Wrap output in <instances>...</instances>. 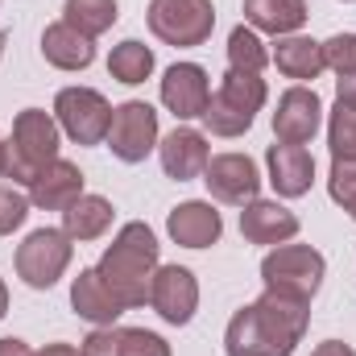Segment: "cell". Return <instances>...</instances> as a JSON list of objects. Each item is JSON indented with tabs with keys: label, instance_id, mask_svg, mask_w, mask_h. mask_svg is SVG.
Wrapping results in <instances>:
<instances>
[{
	"label": "cell",
	"instance_id": "6da1fadb",
	"mask_svg": "<svg viewBox=\"0 0 356 356\" xmlns=\"http://www.w3.org/2000/svg\"><path fill=\"white\" fill-rule=\"evenodd\" d=\"M311 323V302L282 298V294H261L245 311L232 315L224 332V353L228 356H290L298 348L302 332Z\"/></svg>",
	"mask_w": 356,
	"mask_h": 356
},
{
	"label": "cell",
	"instance_id": "7a4b0ae2",
	"mask_svg": "<svg viewBox=\"0 0 356 356\" xmlns=\"http://www.w3.org/2000/svg\"><path fill=\"white\" fill-rule=\"evenodd\" d=\"M99 282L120 298L124 311L133 307H145L149 302V286H154V273H158V236L149 232V224L133 220L116 232V241L104 249L99 257Z\"/></svg>",
	"mask_w": 356,
	"mask_h": 356
},
{
	"label": "cell",
	"instance_id": "3957f363",
	"mask_svg": "<svg viewBox=\"0 0 356 356\" xmlns=\"http://www.w3.org/2000/svg\"><path fill=\"white\" fill-rule=\"evenodd\" d=\"M266 79L261 75H245V71H232L220 79V88L211 91L207 108H203V124L216 133V137H241L253 129L257 112L266 108Z\"/></svg>",
	"mask_w": 356,
	"mask_h": 356
},
{
	"label": "cell",
	"instance_id": "277c9868",
	"mask_svg": "<svg viewBox=\"0 0 356 356\" xmlns=\"http://www.w3.org/2000/svg\"><path fill=\"white\" fill-rule=\"evenodd\" d=\"M50 162H58V120L42 108L17 112L8 141V178L29 186Z\"/></svg>",
	"mask_w": 356,
	"mask_h": 356
},
{
	"label": "cell",
	"instance_id": "5b68a950",
	"mask_svg": "<svg viewBox=\"0 0 356 356\" xmlns=\"http://www.w3.org/2000/svg\"><path fill=\"white\" fill-rule=\"evenodd\" d=\"M323 273H327V261L311 245H277L266 261H261V282H266L269 294L298 298V302H311L315 298Z\"/></svg>",
	"mask_w": 356,
	"mask_h": 356
},
{
	"label": "cell",
	"instance_id": "8992f818",
	"mask_svg": "<svg viewBox=\"0 0 356 356\" xmlns=\"http://www.w3.org/2000/svg\"><path fill=\"white\" fill-rule=\"evenodd\" d=\"M149 29L166 46H203L216 29L211 0H149Z\"/></svg>",
	"mask_w": 356,
	"mask_h": 356
},
{
	"label": "cell",
	"instance_id": "52a82bcc",
	"mask_svg": "<svg viewBox=\"0 0 356 356\" xmlns=\"http://www.w3.org/2000/svg\"><path fill=\"white\" fill-rule=\"evenodd\" d=\"M71 236L63 228H38L17 245V273L33 290H50L71 266Z\"/></svg>",
	"mask_w": 356,
	"mask_h": 356
},
{
	"label": "cell",
	"instance_id": "ba28073f",
	"mask_svg": "<svg viewBox=\"0 0 356 356\" xmlns=\"http://www.w3.org/2000/svg\"><path fill=\"white\" fill-rule=\"evenodd\" d=\"M54 120L75 145H99V141H108L112 104L95 88H63L54 99Z\"/></svg>",
	"mask_w": 356,
	"mask_h": 356
},
{
	"label": "cell",
	"instance_id": "9c48e42d",
	"mask_svg": "<svg viewBox=\"0 0 356 356\" xmlns=\"http://www.w3.org/2000/svg\"><path fill=\"white\" fill-rule=\"evenodd\" d=\"M158 145V112L145 99H129L120 108H112V124H108V149L137 166L149 158V149Z\"/></svg>",
	"mask_w": 356,
	"mask_h": 356
},
{
	"label": "cell",
	"instance_id": "30bf717a",
	"mask_svg": "<svg viewBox=\"0 0 356 356\" xmlns=\"http://www.w3.org/2000/svg\"><path fill=\"white\" fill-rule=\"evenodd\" d=\"M203 182L220 203L245 207L261 191V170H257V162L249 154H216L207 162V170H203Z\"/></svg>",
	"mask_w": 356,
	"mask_h": 356
},
{
	"label": "cell",
	"instance_id": "8fae6325",
	"mask_svg": "<svg viewBox=\"0 0 356 356\" xmlns=\"http://www.w3.org/2000/svg\"><path fill=\"white\" fill-rule=\"evenodd\" d=\"M149 307L166 323H175V327L191 323L195 307H199V282H195V273L182 266H158L154 286H149Z\"/></svg>",
	"mask_w": 356,
	"mask_h": 356
},
{
	"label": "cell",
	"instance_id": "7c38bea8",
	"mask_svg": "<svg viewBox=\"0 0 356 356\" xmlns=\"http://www.w3.org/2000/svg\"><path fill=\"white\" fill-rule=\"evenodd\" d=\"M319 120H323V99L315 95V88H290L277 99L273 137L286 145H307L319 133Z\"/></svg>",
	"mask_w": 356,
	"mask_h": 356
},
{
	"label": "cell",
	"instance_id": "4fadbf2b",
	"mask_svg": "<svg viewBox=\"0 0 356 356\" xmlns=\"http://www.w3.org/2000/svg\"><path fill=\"white\" fill-rule=\"evenodd\" d=\"M211 99V83H207V71L199 63H175L162 79V104L175 112L178 120H195L203 116Z\"/></svg>",
	"mask_w": 356,
	"mask_h": 356
},
{
	"label": "cell",
	"instance_id": "5bb4252c",
	"mask_svg": "<svg viewBox=\"0 0 356 356\" xmlns=\"http://www.w3.org/2000/svg\"><path fill=\"white\" fill-rule=\"evenodd\" d=\"M266 166H269V182H273V191L282 199H298L315 182V158H311L307 145H286V141L269 145Z\"/></svg>",
	"mask_w": 356,
	"mask_h": 356
},
{
	"label": "cell",
	"instance_id": "9a60e30c",
	"mask_svg": "<svg viewBox=\"0 0 356 356\" xmlns=\"http://www.w3.org/2000/svg\"><path fill=\"white\" fill-rule=\"evenodd\" d=\"M166 232H170V241L182 245V249H207V245L220 241L224 220H220V211H216L211 203H203V199H186V203H178L175 211H170Z\"/></svg>",
	"mask_w": 356,
	"mask_h": 356
},
{
	"label": "cell",
	"instance_id": "2e32d148",
	"mask_svg": "<svg viewBox=\"0 0 356 356\" xmlns=\"http://www.w3.org/2000/svg\"><path fill=\"white\" fill-rule=\"evenodd\" d=\"M241 236L249 245H286V241L298 236V216L290 207H282V203L253 199L241 211Z\"/></svg>",
	"mask_w": 356,
	"mask_h": 356
},
{
	"label": "cell",
	"instance_id": "e0dca14e",
	"mask_svg": "<svg viewBox=\"0 0 356 356\" xmlns=\"http://www.w3.org/2000/svg\"><path fill=\"white\" fill-rule=\"evenodd\" d=\"M83 356H170V344L145 327H95L83 340Z\"/></svg>",
	"mask_w": 356,
	"mask_h": 356
},
{
	"label": "cell",
	"instance_id": "ac0fdd59",
	"mask_svg": "<svg viewBox=\"0 0 356 356\" xmlns=\"http://www.w3.org/2000/svg\"><path fill=\"white\" fill-rule=\"evenodd\" d=\"M79 195H83V175H79V166L67 162V158L50 162L42 175L29 182V203L42 207V211H67Z\"/></svg>",
	"mask_w": 356,
	"mask_h": 356
},
{
	"label": "cell",
	"instance_id": "d6986e66",
	"mask_svg": "<svg viewBox=\"0 0 356 356\" xmlns=\"http://www.w3.org/2000/svg\"><path fill=\"white\" fill-rule=\"evenodd\" d=\"M158 154H162V170L175 178V182H191V178H199L203 170H207V162H211L207 137L195 133V129H175V133L158 145Z\"/></svg>",
	"mask_w": 356,
	"mask_h": 356
},
{
	"label": "cell",
	"instance_id": "ffe728a7",
	"mask_svg": "<svg viewBox=\"0 0 356 356\" xmlns=\"http://www.w3.org/2000/svg\"><path fill=\"white\" fill-rule=\"evenodd\" d=\"M42 58L50 67H58V71H88L91 63H95V46H91L88 33H79L75 25L54 21L42 33Z\"/></svg>",
	"mask_w": 356,
	"mask_h": 356
},
{
	"label": "cell",
	"instance_id": "44dd1931",
	"mask_svg": "<svg viewBox=\"0 0 356 356\" xmlns=\"http://www.w3.org/2000/svg\"><path fill=\"white\" fill-rule=\"evenodd\" d=\"M71 307H75L79 319H88L95 327H112V323L124 315L120 298L99 282L95 269H79V277H75V286H71Z\"/></svg>",
	"mask_w": 356,
	"mask_h": 356
},
{
	"label": "cell",
	"instance_id": "7402d4cb",
	"mask_svg": "<svg viewBox=\"0 0 356 356\" xmlns=\"http://www.w3.org/2000/svg\"><path fill=\"white\" fill-rule=\"evenodd\" d=\"M245 21L257 33L290 38L307 25V0H245Z\"/></svg>",
	"mask_w": 356,
	"mask_h": 356
},
{
	"label": "cell",
	"instance_id": "603a6c76",
	"mask_svg": "<svg viewBox=\"0 0 356 356\" xmlns=\"http://www.w3.org/2000/svg\"><path fill=\"white\" fill-rule=\"evenodd\" d=\"M273 63H277V71L286 75V79H319L323 71H327V63H323V42H315V38H298V33H290V38H277V46H273V54H269Z\"/></svg>",
	"mask_w": 356,
	"mask_h": 356
},
{
	"label": "cell",
	"instance_id": "cb8c5ba5",
	"mask_svg": "<svg viewBox=\"0 0 356 356\" xmlns=\"http://www.w3.org/2000/svg\"><path fill=\"white\" fill-rule=\"evenodd\" d=\"M112 224V203L104 195H79L67 211H63V232L71 241H99Z\"/></svg>",
	"mask_w": 356,
	"mask_h": 356
},
{
	"label": "cell",
	"instance_id": "d4e9b609",
	"mask_svg": "<svg viewBox=\"0 0 356 356\" xmlns=\"http://www.w3.org/2000/svg\"><path fill=\"white\" fill-rule=\"evenodd\" d=\"M108 75H112L116 83H129V88L145 83V79L154 75V50H149L145 42H137V38L112 46V54H108Z\"/></svg>",
	"mask_w": 356,
	"mask_h": 356
},
{
	"label": "cell",
	"instance_id": "484cf974",
	"mask_svg": "<svg viewBox=\"0 0 356 356\" xmlns=\"http://www.w3.org/2000/svg\"><path fill=\"white\" fill-rule=\"evenodd\" d=\"M116 17H120L116 0H67V4H63V21L75 25L79 33H88L91 42H95L99 33H108V29L116 25Z\"/></svg>",
	"mask_w": 356,
	"mask_h": 356
},
{
	"label": "cell",
	"instance_id": "4316f807",
	"mask_svg": "<svg viewBox=\"0 0 356 356\" xmlns=\"http://www.w3.org/2000/svg\"><path fill=\"white\" fill-rule=\"evenodd\" d=\"M266 63H269V50H266V42L257 38V29L236 25L228 33V67L232 71H245V75H261Z\"/></svg>",
	"mask_w": 356,
	"mask_h": 356
},
{
	"label": "cell",
	"instance_id": "83f0119b",
	"mask_svg": "<svg viewBox=\"0 0 356 356\" xmlns=\"http://www.w3.org/2000/svg\"><path fill=\"white\" fill-rule=\"evenodd\" d=\"M327 145H332V162H353L356 158V112L340 108L327 120Z\"/></svg>",
	"mask_w": 356,
	"mask_h": 356
},
{
	"label": "cell",
	"instance_id": "f1b7e54d",
	"mask_svg": "<svg viewBox=\"0 0 356 356\" xmlns=\"http://www.w3.org/2000/svg\"><path fill=\"white\" fill-rule=\"evenodd\" d=\"M29 195H21L17 186H4L0 182V236H13L21 224H25V216H29Z\"/></svg>",
	"mask_w": 356,
	"mask_h": 356
},
{
	"label": "cell",
	"instance_id": "f546056e",
	"mask_svg": "<svg viewBox=\"0 0 356 356\" xmlns=\"http://www.w3.org/2000/svg\"><path fill=\"white\" fill-rule=\"evenodd\" d=\"M323 63L344 79V75H353L356 71V33H336V38H327L323 42Z\"/></svg>",
	"mask_w": 356,
	"mask_h": 356
},
{
	"label": "cell",
	"instance_id": "4dcf8cb0",
	"mask_svg": "<svg viewBox=\"0 0 356 356\" xmlns=\"http://www.w3.org/2000/svg\"><path fill=\"white\" fill-rule=\"evenodd\" d=\"M327 191L340 207H348L356 199V158L353 162H332V178H327Z\"/></svg>",
	"mask_w": 356,
	"mask_h": 356
},
{
	"label": "cell",
	"instance_id": "1f68e13d",
	"mask_svg": "<svg viewBox=\"0 0 356 356\" xmlns=\"http://www.w3.org/2000/svg\"><path fill=\"white\" fill-rule=\"evenodd\" d=\"M336 104L348 108V112H356V71L340 79V88H336Z\"/></svg>",
	"mask_w": 356,
	"mask_h": 356
},
{
	"label": "cell",
	"instance_id": "d6a6232c",
	"mask_svg": "<svg viewBox=\"0 0 356 356\" xmlns=\"http://www.w3.org/2000/svg\"><path fill=\"white\" fill-rule=\"evenodd\" d=\"M0 356H38V353H33L25 340H17V336H4V340H0Z\"/></svg>",
	"mask_w": 356,
	"mask_h": 356
},
{
	"label": "cell",
	"instance_id": "836d02e7",
	"mask_svg": "<svg viewBox=\"0 0 356 356\" xmlns=\"http://www.w3.org/2000/svg\"><path fill=\"white\" fill-rule=\"evenodd\" d=\"M311 356H356V353L344 344V340H323V344H319Z\"/></svg>",
	"mask_w": 356,
	"mask_h": 356
},
{
	"label": "cell",
	"instance_id": "e575fe53",
	"mask_svg": "<svg viewBox=\"0 0 356 356\" xmlns=\"http://www.w3.org/2000/svg\"><path fill=\"white\" fill-rule=\"evenodd\" d=\"M38 356H83V348H71V344H46Z\"/></svg>",
	"mask_w": 356,
	"mask_h": 356
},
{
	"label": "cell",
	"instance_id": "d590c367",
	"mask_svg": "<svg viewBox=\"0 0 356 356\" xmlns=\"http://www.w3.org/2000/svg\"><path fill=\"white\" fill-rule=\"evenodd\" d=\"M0 178H8V145H4V137H0Z\"/></svg>",
	"mask_w": 356,
	"mask_h": 356
},
{
	"label": "cell",
	"instance_id": "8d00e7d4",
	"mask_svg": "<svg viewBox=\"0 0 356 356\" xmlns=\"http://www.w3.org/2000/svg\"><path fill=\"white\" fill-rule=\"evenodd\" d=\"M4 311H8V290H4V277H0V319H4Z\"/></svg>",
	"mask_w": 356,
	"mask_h": 356
},
{
	"label": "cell",
	"instance_id": "74e56055",
	"mask_svg": "<svg viewBox=\"0 0 356 356\" xmlns=\"http://www.w3.org/2000/svg\"><path fill=\"white\" fill-rule=\"evenodd\" d=\"M344 211H348V216H353V220H356V199H353V203H348V207H344Z\"/></svg>",
	"mask_w": 356,
	"mask_h": 356
},
{
	"label": "cell",
	"instance_id": "f35d334b",
	"mask_svg": "<svg viewBox=\"0 0 356 356\" xmlns=\"http://www.w3.org/2000/svg\"><path fill=\"white\" fill-rule=\"evenodd\" d=\"M4 42H8V33H0V54H4Z\"/></svg>",
	"mask_w": 356,
	"mask_h": 356
}]
</instances>
